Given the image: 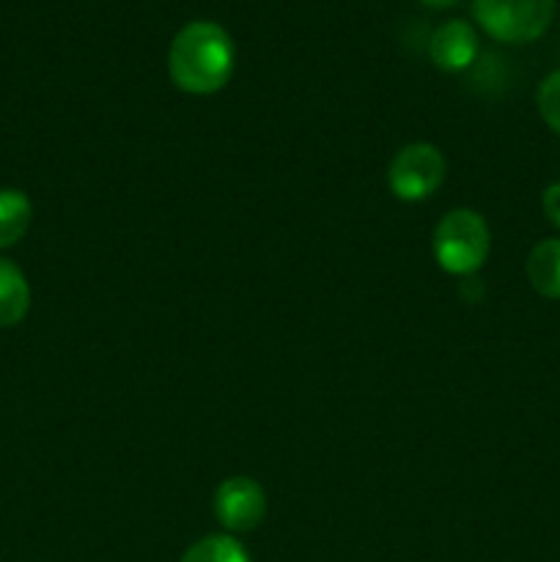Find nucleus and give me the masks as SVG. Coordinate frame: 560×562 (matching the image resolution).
Masks as SVG:
<instances>
[{
    "label": "nucleus",
    "instance_id": "6",
    "mask_svg": "<svg viewBox=\"0 0 560 562\" xmlns=\"http://www.w3.org/2000/svg\"><path fill=\"white\" fill-rule=\"evenodd\" d=\"M434 66L443 71H464L478 55V36L470 22L450 20L437 27L428 44Z\"/></svg>",
    "mask_w": 560,
    "mask_h": 562
},
{
    "label": "nucleus",
    "instance_id": "11",
    "mask_svg": "<svg viewBox=\"0 0 560 562\" xmlns=\"http://www.w3.org/2000/svg\"><path fill=\"white\" fill-rule=\"evenodd\" d=\"M536 104L544 124H547L555 135H560V69L552 71L549 77H544V82L536 91Z\"/></svg>",
    "mask_w": 560,
    "mask_h": 562
},
{
    "label": "nucleus",
    "instance_id": "2",
    "mask_svg": "<svg viewBox=\"0 0 560 562\" xmlns=\"http://www.w3.org/2000/svg\"><path fill=\"white\" fill-rule=\"evenodd\" d=\"M434 258L448 274H475L492 247L486 220L472 209H453L434 228Z\"/></svg>",
    "mask_w": 560,
    "mask_h": 562
},
{
    "label": "nucleus",
    "instance_id": "7",
    "mask_svg": "<svg viewBox=\"0 0 560 562\" xmlns=\"http://www.w3.org/2000/svg\"><path fill=\"white\" fill-rule=\"evenodd\" d=\"M31 285L25 274L9 258H0V327H14L27 316Z\"/></svg>",
    "mask_w": 560,
    "mask_h": 562
},
{
    "label": "nucleus",
    "instance_id": "12",
    "mask_svg": "<svg viewBox=\"0 0 560 562\" xmlns=\"http://www.w3.org/2000/svg\"><path fill=\"white\" fill-rule=\"evenodd\" d=\"M541 206H544V214H547L549 223L558 225L560 228V181L558 184L547 187V192H544V198H541Z\"/></svg>",
    "mask_w": 560,
    "mask_h": 562
},
{
    "label": "nucleus",
    "instance_id": "9",
    "mask_svg": "<svg viewBox=\"0 0 560 562\" xmlns=\"http://www.w3.org/2000/svg\"><path fill=\"white\" fill-rule=\"evenodd\" d=\"M31 198L22 190H0V250L14 247L31 225Z\"/></svg>",
    "mask_w": 560,
    "mask_h": 562
},
{
    "label": "nucleus",
    "instance_id": "13",
    "mask_svg": "<svg viewBox=\"0 0 560 562\" xmlns=\"http://www.w3.org/2000/svg\"><path fill=\"white\" fill-rule=\"evenodd\" d=\"M423 5H428V9H450L453 3H459V0H421Z\"/></svg>",
    "mask_w": 560,
    "mask_h": 562
},
{
    "label": "nucleus",
    "instance_id": "5",
    "mask_svg": "<svg viewBox=\"0 0 560 562\" xmlns=\"http://www.w3.org/2000/svg\"><path fill=\"white\" fill-rule=\"evenodd\" d=\"M214 516L228 532L256 530L267 514V494L253 477H228L214 492Z\"/></svg>",
    "mask_w": 560,
    "mask_h": 562
},
{
    "label": "nucleus",
    "instance_id": "4",
    "mask_svg": "<svg viewBox=\"0 0 560 562\" xmlns=\"http://www.w3.org/2000/svg\"><path fill=\"white\" fill-rule=\"evenodd\" d=\"M448 165L443 151L432 143H410L393 157L388 168V184L399 201L417 203L443 187Z\"/></svg>",
    "mask_w": 560,
    "mask_h": 562
},
{
    "label": "nucleus",
    "instance_id": "1",
    "mask_svg": "<svg viewBox=\"0 0 560 562\" xmlns=\"http://www.w3.org/2000/svg\"><path fill=\"white\" fill-rule=\"evenodd\" d=\"M236 47L217 22L195 20L181 27L168 49V75L176 88L195 97L217 93L231 80Z\"/></svg>",
    "mask_w": 560,
    "mask_h": 562
},
{
    "label": "nucleus",
    "instance_id": "10",
    "mask_svg": "<svg viewBox=\"0 0 560 562\" xmlns=\"http://www.w3.org/2000/svg\"><path fill=\"white\" fill-rule=\"evenodd\" d=\"M179 562H250V554L234 536L217 532L192 543Z\"/></svg>",
    "mask_w": 560,
    "mask_h": 562
},
{
    "label": "nucleus",
    "instance_id": "8",
    "mask_svg": "<svg viewBox=\"0 0 560 562\" xmlns=\"http://www.w3.org/2000/svg\"><path fill=\"white\" fill-rule=\"evenodd\" d=\"M527 280L547 300H560V239H541L527 256Z\"/></svg>",
    "mask_w": 560,
    "mask_h": 562
},
{
    "label": "nucleus",
    "instance_id": "3",
    "mask_svg": "<svg viewBox=\"0 0 560 562\" xmlns=\"http://www.w3.org/2000/svg\"><path fill=\"white\" fill-rule=\"evenodd\" d=\"M478 25L505 44H525L544 36L555 16V0H475Z\"/></svg>",
    "mask_w": 560,
    "mask_h": 562
}]
</instances>
